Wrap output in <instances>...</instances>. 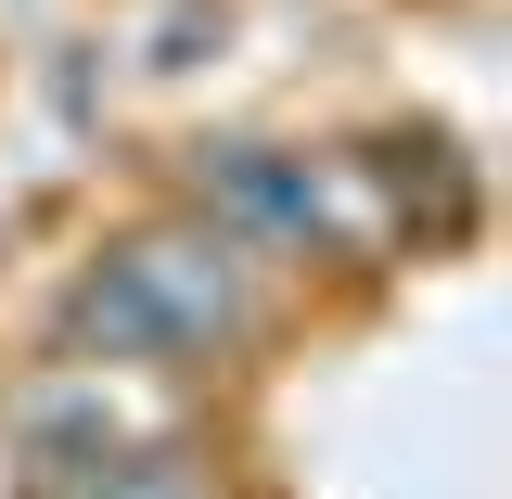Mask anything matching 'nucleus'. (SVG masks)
I'll use <instances>...</instances> for the list:
<instances>
[{"instance_id": "f257e3e1", "label": "nucleus", "mask_w": 512, "mask_h": 499, "mask_svg": "<svg viewBox=\"0 0 512 499\" xmlns=\"http://www.w3.org/2000/svg\"><path fill=\"white\" fill-rule=\"evenodd\" d=\"M77 333H90L103 359L205 346V333H231V256L218 244H141V256H116V269L77 295Z\"/></svg>"}, {"instance_id": "f03ea898", "label": "nucleus", "mask_w": 512, "mask_h": 499, "mask_svg": "<svg viewBox=\"0 0 512 499\" xmlns=\"http://www.w3.org/2000/svg\"><path fill=\"white\" fill-rule=\"evenodd\" d=\"M218 192H231V218H256V231H308V218H320V192L282 180L269 154H231V167H218Z\"/></svg>"}, {"instance_id": "7ed1b4c3", "label": "nucleus", "mask_w": 512, "mask_h": 499, "mask_svg": "<svg viewBox=\"0 0 512 499\" xmlns=\"http://www.w3.org/2000/svg\"><path fill=\"white\" fill-rule=\"evenodd\" d=\"M90 499H192V487H180V474H167V461H128V474H103V487H90Z\"/></svg>"}]
</instances>
